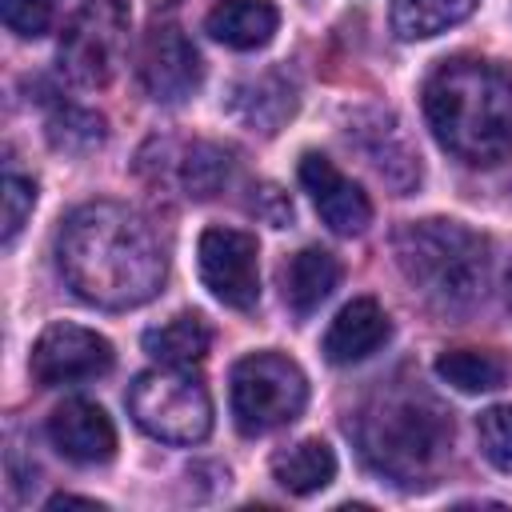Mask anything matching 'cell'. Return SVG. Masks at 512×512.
<instances>
[{
  "mask_svg": "<svg viewBox=\"0 0 512 512\" xmlns=\"http://www.w3.org/2000/svg\"><path fill=\"white\" fill-rule=\"evenodd\" d=\"M232 420L244 436H264L292 424L308 404V376L280 352H252L232 364L228 376Z\"/></svg>",
  "mask_w": 512,
  "mask_h": 512,
  "instance_id": "8992f818",
  "label": "cell"
},
{
  "mask_svg": "<svg viewBox=\"0 0 512 512\" xmlns=\"http://www.w3.org/2000/svg\"><path fill=\"white\" fill-rule=\"evenodd\" d=\"M280 28V12L272 0H216L204 16V32L224 48L252 52L264 48Z\"/></svg>",
  "mask_w": 512,
  "mask_h": 512,
  "instance_id": "5bb4252c",
  "label": "cell"
},
{
  "mask_svg": "<svg viewBox=\"0 0 512 512\" xmlns=\"http://www.w3.org/2000/svg\"><path fill=\"white\" fill-rule=\"evenodd\" d=\"M480 0H392V32L400 40H428L476 12Z\"/></svg>",
  "mask_w": 512,
  "mask_h": 512,
  "instance_id": "ac0fdd59",
  "label": "cell"
},
{
  "mask_svg": "<svg viewBox=\"0 0 512 512\" xmlns=\"http://www.w3.org/2000/svg\"><path fill=\"white\" fill-rule=\"evenodd\" d=\"M132 420L164 444H200L212 432V396L192 368L160 364L132 380L128 388Z\"/></svg>",
  "mask_w": 512,
  "mask_h": 512,
  "instance_id": "5b68a950",
  "label": "cell"
},
{
  "mask_svg": "<svg viewBox=\"0 0 512 512\" xmlns=\"http://www.w3.org/2000/svg\"><path fill=\"white\" fill-rule=\"evenodd\" d=\"M4 244L16 240V232L24 228V220L32 216V204H36V184L20 172H8L4 176Z\"/></svg>",
  "mask_w": 512,
  "mask_h": 512,
  "instance_id": "d4e9b609",
  "label": "cell"
},
{
  "mask_svg": "<svg viewBox=\"0 0 512 512\" xmlns=\"http://www.w3.org/2000/svg\"><path fill=\"white\" fill-rule=\"evenodd\" d=\"M476 440L492 468L512 472V404H492L476 416Z\"/></svg>",
  "mask_w": 512,
  "mask_h": 512,
  "instance_id": "603a6c76",
  "label": "cell"
},
{
  "mask_svg": "<svg viewBox=\"0 0 512 512\" xmlns=\"http://www.w3.org/2000/svg\"><path fill=\"white\" fill-rule=\"evenodd\" d=\"M116 352L108 344V336H100L96 328L84 324H68L56 320L48 324L28 356L32 380L44 388H64V384H84V380H100L112 368Z\"/></svg>",
  "mask_w": 512,
  "mask_h": 512,
  "instance_id": "9c48e42d",
  "label": "cell"
},
{
  "mask_svg": "<svg viewBox=\"0 0 512 512\" xmlns=\"http://www.w3.org/2000/svg\"><path fill=\"white\" fill-rule=\"evenodd\" d=\"M196 268L204 288L228 308H256L260 300V248L252 232L204 228L196 244Z\"/></svg>",
  "mask_w": 512,
  "mask_h": 512,
  "instance_id": "ba28073f",
  "label": "cell"
},
{
  "mask_svg": "<svg viewBox=\"0 0 512 512\" xmlns=\"http://www.w3.org/2000/svg\"><path fill=\"white\" fill-rule=\"evenodd\" d=\"M48 440L72 464H108L116 456V428L108 412L80 396L64 400L48 416Z\"/></svg>",
  "mask_w": 512,
  "mask_h": 512,
  "instance_id": "7c38bea8",
  "label": "cell"
},
{
  "mask_svg": "<svg viewBox=\"0 0 512 512\" xmlns=\"http://www.w3.org/2000/svg\"><path fill=\"white\" fill-rule=\"evenodd\" d=\"M56 264L84 304L108 312L148 304L168 276L164 244L152 224L116 200H92L64 216L56 232Z\"/></svg>",
  "mask_w": 512,
  "mask_h": 512,
  "instance_id": "6da1fadb",
  "label": "cell"
},
{
  "mask_svg": "<svg viewBox=\"0 0 512 512\" xmlns=\"http://www.w3.org/2000/svg\"><path fill=\"white\" fill-rule=\"evenodd\" d=\"M248 212H252L256 220L272 224V228H288V224H292V200H288V192L276 188V184H256V188H252V200H248Z\"/></svg>",
  "mask_w": 512,
  "mask_h": 512,
  "instance_id": "484cf974",
  "label": "cell"
},
{
  "mask_svg": "<svg viewBox=\"0 0 512 512\" xmlns=\"http://www.w3.org/2000/svg\"><path fill=\"white\" fill-rule=\"evenodd\" d=\"M272 476L292 496H312L332 484L336 476V452L324 440H296L292 448H280L272 456Z\"/></svg>",
  "mask_w": 512,
  "mask_h": 512,
  "instance_id": "e0dca14e",
  "label": "cell"
},
{
  "mask_svg": "<svg viewBox=\"0 0 512 512\" xmlns=\"http://www.w3.org/2000/svg\"><path fill=\"white\" fill-rule=\"evenodd\" d=\"M504 300H508V308H512V260H508V272H504Z\"/></svg>",
  "mask_w": 512,
  "mask_h": 512,
  "instance_id": "83f0119b",
  "label": "cell"
},
{
  "mask_svg": "<svg viewBox=\"0 0 512 512\" xmlns=\"http://www.w3.org/2000/svg\"><path fill=\"white\" fill-rule=\"evenodd\" d=\"M0 16H4L8 32L24 36V40H36L52 28L56 0H0Z\"/></svg>",
  "mask_w": 512,
  "mask_h": 512,
  "instance_id": "cb8c5ba5",
  "label": "cell"
},
{
  "mask_svg": "<svg viewBox=\"0 0 512 512\" xmlns=\"http://www.w3.org/2000/svg\"><path fill=\"white\" fill-rule=\"evenodd\" d=\"M392 256L432 308L468 312L488 284V240L460 220H408L392 232Z\"/></svg>",
  "mask_w": 512,
  "mask_h": 512,
  "instance_id": "277c9868",
  "label": "cell"
},
{
  "mask_svg": "<svg viewBox=\"0 0 512 512\" xmlns=\"http://www.w3.org/2000/svg\"><path fill=\"white\" fill-rule=\"evenodd\" d=\"M340 284V260L328 248H300L284 272H280V288H284V304L296 316H312Z\"/></svg>",
  "mask_w": 512,
  "mask_h": 512,
  "instance_id": "9a60e30c",
  "label": "cell"
},
{
  "mask_svg": "<svg viewBox=\"0 0 512 512\" xmlns=\"http://www.w3.org/2000/svg\"><path fill=\"white\" fill-rule=\"evenodd\" d=\"M212 348V328L200 312H176L172 320L156 324L144 332V352L156 364H176V368H192L208 356Z\"/></svg>",
  "mask_w": 512,
  "mask_h": 512,
  "instance_id": "2e32d148",
  "label": "cell"
},
{
  "mask_svg": "<svg viewBox=\"0 0 512 512\" xmlns=\"http://www.w3.org/2000/svg\"><path fill=\"white\" fill-rule=\"evenodd\" d=\"M300 184L312 196L320 220L336 236H360L372 224V200H368V192L356 180H348L328 156L304 152L300 156Z\"/></svg>",
  "mask_w": 512,
  "mask_h": 512,
  "instance_id": "8fae6325",
  "label": "cell"
},
{
  "mask_svg": "<svg viewBox=\"0 0 512 512\" xmlns=\"http://www.w3.org/2000/svg\"><path fill=\"white\" fill-rule=\"evenodd\" d=\"M436 376L456 392H492L504 384V360L484 348H452L436 356Z\"/></svg>",
  "mask_w": 512,
  "mask_h": 512,
  "instance_id": "44dd1931",
  "label": "cell"
},
{
  "mask_svg": "<svg viewBox=\"0 0 512 512\" xmlns=\"http://www.w3.org/2000/svg\"><path fill=\"white\" fill-rule=\"evenodd\" d=\"M360 456L396 484H428L432 468L448 452L452 420L416 388H388L372 396L356 416Z\"/></svg>",
  "mask_w": 512,
  "mask_h": 512,
  "instance_id": "3957f363",
  "label": "cell"
},
{
  "mask_svg": "<svg viewBox=\"0 0 512 512\" xmlns=\"http://www.w3.org/2000/svg\"><path fill=\"white\" fill-rule=\"evenodd\" d=\"M424 116L444 152L464 164H496L512 152V72L456 56L424 80Z\"/></svg>",
  "mask_w": 512,
  "mask_h": 512,
  "instance_id": "7a4b0ae2",
  "label": "cell"
},
{
  "mask_svg": "<svg viewBox=\"0 0 512 512\" xmlns=\"http://www.w3.org/2000/svg\"><path fill=\"white\" fill-rule=\"evenodd\" d=\"M232 108H236V116L244 124H252L260 132H276L296 112V96L280 76H256V80L236 88Z\"/></svg>",
  "mask_w": 512,
  "mask_h": 512,
  "instance_id": "d6986e66",
  "label": "cell"
},
{
  "mask_svg": "<svg viewBox=\"0 0 512 512\" xmlns=\"http://www.w3.org/2000/svg\"><path fill=\"white\" fill-rule=\"evenodd\" d=\"M128 52V4L80 0L60 32V68L84 88H104Z\"/></svg>",
  "mask_w": 512,
  "mask_h": 512,
  "instance_id": "52a82bcc",
  "label": "cell"
},
{
  "mask_svg": "<svg viewBox=\"0 0 512 512\" xmlns=\"http://www.w3.org/2000/svg\"><path fill=\"white\" fill-rule=\"evenodd\" d=\"M388 332H392L388 312L372 296H356L328 324V332H324V356L332 364H360V360H368L388 340Z\"/></svg>",
  "mask_w": 512,
  "mask_h": 512,
  "instance_id": "4fadbf2b",
  "label": "cell"
},
{
  "mask_svg": "<svg viewBox=\"0 0 512 512\" xmlns=\"http://www.w3.org/2000/svg\"><path fill=\"white\" fill-rule=\"evenodd\" d=\"M232 180V152L212 140H192L180 156V188L192 200L216 196Z\"/></svg>",
  "mask_w": 512,
  "mask_h": 512,
  "instance_id": "ffe728a7",
  "label": "cell"
},
{
  "mask_svg": "<svg viewBox=\"0 0 512 512\" xmlns=\"http://www.w3.org/2000/svg\"><path fill=\"white\" fill-rule=\"evenodd\" d=\"M48 144L64 156H84L104 144V116L80 104H60L48 116Z\"/></svg>",
  "mask_w": 512,
  "mask_h": 512,
  "instance_id": "7402d4cb",
  "label": "cell"
},
{
  "mask_svg": "<svg viewBox=\"0 0 512 512\" xmlns=\"http://www.w3.org/2000/svg\"><path fill=\"white\" fill-rule=\"evenodd\" d=\"M48 508H104V504L92 500V496H68V492H60V496L48 500Z\"/></svg>",
  "mask_w": 512,
  "mask_h": 512,
  "instance_id": "4316f807",
  "label": "cell"
},
{
  "mask_svg": "<svg viewBox=\"0 0 512 512\" xmlns=\"http://www.w3.org/2000/svg\"><path fill=\"white\" fill-rule=\"evenodd\" d=\"M140 84L156 104H180L188 100L200 80H204V64L200 52L192 48V40L176 28V24H156L148 28L144 44H140Z\"/></svg>",
  "mask_w": 512,
  "mask_h": 512,
  "instance_id": "30bf717a",
  "label": "cell"
}]
</instances>
